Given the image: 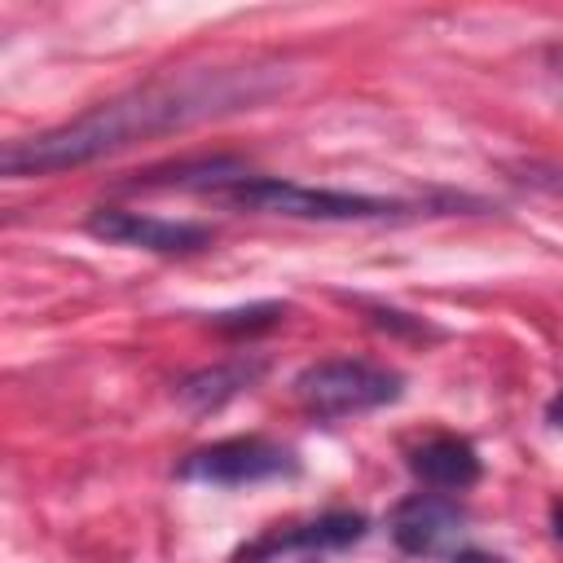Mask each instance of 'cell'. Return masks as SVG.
<instances>
[{
	"mask_svg": "<svg viewBox=\"0 0 563 563\" xmlns=\"http://www.w3.org/2000/svg\"><path fill=\"white\" fill-rule=\"evenodd\" d=\"M282 79L260 66H233V70H194L154 79L145 88H132L123 97H110L79 119L48 128L40 136L9 141L0 154L4 176H53L66 167H84L92 158H106L114 150H128L145 136H163L229 110H251L264 101Z\"/></svg>",
	"mask_w": 563,
	"mask_h": 563,
	"instance_id": "cell-1",
	"label": "cell"
},
{
	"mask_svg": "<svg viewBox=\"0 0 563 563\" xmlns=\"http://www.w3.org/2000/svg\"><path fill=\"white\" fill-rule=\"evenodd\" d=\"M211 198L238 207V211H260V216H286V220H383L400 216L405 202L396 198H369V194H347V189H317L299 180H277V176H246L238 185L216 189Z\"/></svg>",
	"mask_w": 563,
	"mask_h": 563,
	"instance_id": "cell-2",
	"label": "cell"
},
{
	"mask_svg": "<svg viewBox=\"0 0 563 563\" xmlns=\"http://www.w3.org/2000/svg\"><path fill=\"white\" fill-rule=\"evenodd\" d=\"M400 396V374L374 361H317L295 378V400L317 418H347Z\"/></svg>",
	"mask_w": 563,
	"mask_h": 563,
	"instance_id": "cell-3",
	"label": "cell"
},
{
	"mask_svg": "<svg viewBox=\"0 0 563 563\" xmlns=\"http://www.w3.org/2000/svg\"><path fill=\"white\" fill-rule=\"evenodd\" d=\"M286 471H295L290 449L260 440V435L220 440L180 462V479H198V484H260V479L286 475Z\"/></svg>",
	"mask_w": 563,
	"mask_h": 563,
	"instance_id": "cell-4",
	"label": "cell"
},
{
	"mask_svg": "<svg viewBox=\"0 0 563 563\" xmlns=\"http://www.w3.org/2000/svg\"><path fill=\"white\" fill-rule=\"evenodd\" d=\"M88 233L119 242V246H136V251H154V255H194L202 246H211V229L207 224H189V220H158L145 211H114L101 207L88 216Z\"/></svg>",
	"mask_w": 563,
	"mask_h": 563,
	"instance_id": "cell-5",
	"label": "cell"
},
{
	"mask_svg": "<svg viewBox=\"0 0 563 563\" xmlns=\"http://www.w3.org/2000/svg\"><path fill=\"white\" fill-rule=\"evenodd\" d=\"M453 532H462V506L444 493H413L391 515V541L405 554H431Z\"/></svg>",
	"mask_w": 563,
	"mask_h": 563,
	"instance_id": "cell-6",
	"label": "cell"
},
{
	"mask_svg": "<svg viewBox=\"0 0 563 563\" xmlns=\"http://www.w3.org/2000/svg\"><path fill=\"white\" fill-rule=\"evenodd\" d=\"M409 471L422 484H431V488L462 493V488H471L479 479V453L466 440H457V435H435V440H427V444L413 449Z\"/></svg>",
	"mask_w": 563,
	"mask_h": 563,
	"instance_id": "cell-7",
	"label": "cell"
},
{
	"mask_svg": "<svg viewBox=\"0 0 563 563\" xmlns=\"http://www.w3.org/2000/svg\"><path fill=\"white\" fill-rule=\"evenodd\" d=\"M255 378H260V365H242V361H233V365H211V369L189 374V378L176 387V396H180L189 409H216V405H224L229 396H238L242 387H251Z\"/></svg>",
	"mask_w": 563,
	"mask_h": 563,
	"instance_id": "cell-8",
	"label": "cell"
},
{
	"mask_svg": "<svg viewBox=\"0 0 563 563\" xmlns=\"http://www.w3.org/2000/svg\"><path fill=\"white\" fill-rule=\"evenodd\" d=\"M361 537H365V519L352 515V510H334V515H321L317 523H308V528H299V532H290L286 541H273V545H277V550H282V545L339 550V545H352V541H361Z\"/></svg>",
	"mask_w": 563,
	"mask_h": 563,
	"instance_id": "cell-9",
	"label": "cell"
},
{
	"mask_svg": "<svg viewBox=\"0 0 563 563\" xmlns=\"http://www.w3.org/2000/svg\"><path fill=\"white\" fill-rule=\"evenodd\" d=\"M286 308L282 303H255V308H238V312H220L216 317V330L224 334H238V330H255V325H273Z\"/></svg>",
	"mask_w": 563,
	"mask_h": 563,
	"instance_id": "cell-10",
	"label": "cell"
},
{
	"mask_svg": "<svg viewBox=\"0 0 563 563\" xmlns=\"http://www.w3.org/2000/svg\"><path fill=\"white\" fill-rule=\"evenodd\" d=\"M449 563H506V559H497V554H488V550H462V554H453Z\"/></svg>",
	"mask_w": 563,
	"mask_h": 563,
	"instance_id": "cell-11",
	"label": "cell"
},
{
	"mask_svg": "<svg viewBox=\"0 0 563 563\" xmlns=\"http://www.w3.org/2000/svg\"><path fill=\"white\" fill-rule=\"evenodd\" d=\"M545 418H550L554 427H563V387H559V391H554V400L545 405Z\"/></svg>",
	"mask_w": 563,
	"mask_h": 563,
	"instance_id": "cell-12",
	"label": "cell"
},
{
	"mask_svg": "<svg viewBox=\"0 0 563 563\" xmlns=\"http://www.w3.org/2000/svg\"><path fill=\"white\" fill-rule=\"evenodd\" d=\"M554 537L563 541V506H554Z\"/></svg>",
	"mask_w": 563,
	"mask_h": 563,
	"instance_id": "cell-13",
	"label": "cell"
}]
</instances>
